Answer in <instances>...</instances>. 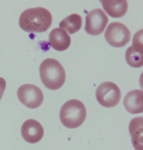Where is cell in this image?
Listing matches in <instances>:
<instances>
[{
    "mask_svg": "<svg viewBox=\"0 0 143 150\" xmlns=\"http://www.w3.org/2000/svg\"><path fill=\"white\" fill-rule=\"evenodd\" d=\"M53 22V16L49 10L44 7L26 9L21 14L19 26L26 32H45Z\"/></svg>",
    "mask_w": 143,
    "mask_h": 150,
    "instance_id": "1",
    "label": "cell"
},
{
    "mask_svg": "<svg viewBox=\"0 0 143 150\" xmlns=\"http://www.w3.org/2000/svg\"><path fill=\"white\" fill-rule=\"evenodd\" d=\"M41 80L49 90L60 89L65 82V70L62 65L54 58H47L41 62L39 68Z\"/></svg>",
    "mask_w": 143,
    "mask_h": 150,
    "instance_id": "2",
    "label": "cell"
},
{
    "mask_svg": "<svg viewBox=\"0 0 143 150\" xmlns=\"http://www.w3.org/2000/svg\"><path fill=\"white\" fill-rule=\"evenodd\" d=\"M85 105L79 100L72 99L66 101L60 111V119L64 126L69 129H76L86 119Z\"/></svg>",
    "mask_w": 143,
    "mask_h": 150,
    "instance_id": "3",
    "label": "cell"
},
{
    "mask_svg": "<svg viewBox=\"0 0 143 150\" xmlns=\"http://www.w3.org/2000/svg\"><path fill=\"white\" fill-rule=\"evenodd\" d=\"M96 99L102 106L112 108L116 106L121 99V91L116 84L105 81L96 89Z\"/></svg>",
    "mask_w": 143,
    "mask_h": 150,
    "instance_id": "4",
    "label": "cell"
},
{
    "mask_svg": "<svg viewBox=\"0 0 143 150\" xmlns=\"http://www.w3.org/2000/svg\"><path fill=\"white\" fill-rule=\"evenodd\" d=\"M105 39L113 47H123L130 41V31L127 26L118 22L110 23L105 30Z\"/></svg>",
    "mask_w": 143,
    "mask_h": 150,
    "instance_id": "5",
    "label": "cell"
},
{
    "mask_svg": "<svg viewBox=\"0 0 143 150\" xmlns=\"http://www.w3.org/2000/svg\"><path fill=\"white\" fill-rule=\"evenodd\" d=\"M17 95L19 101L29 109L38 108L44 100L42 91L32 84H24L21 86L18 90Z\"/></svg>",
    "mask_w": 143,
    "mask_h": 150,
    "instance_id": "6",
    "label": "cell"
},
{
    "mask_svg": "<svg viewBox=\"0 0 143 150\" xmlns=\"http://www.w3.org/2000/svg\"><path fill=\"white\" fill-rule=\"evenodd\" d=\"M108 23V18L102 9H94L86 15L85 31L91 35H101Z\"/></svg>",
    "mask_w": 143,
    "mask_h": 150,
    "instance_id": "7",
    "label": "cell"
},
{
    "mask_svg": "<svg viewBox=\"0 0 143 150\" xmlns=\"http://www.w3.org/2000/svg\"><path fill=\"white\" fill-rule=\"evenodd\" d=\"M142 30L136 33L133 40V45L126 50V61L127 64L134 68H140L143 66Z\"/></svg>",
    "mask_w": 143,
    "mask_h": 150,
    "instance_id": "8",
    "label": "cell"
},
{
    "mask_svg": "<svg viewBox=\"0 0 143 150\" xmlns=\"http://www.w3.org/2000/svg\"><path fill=\"white\" fill-rule=\"evenodd\" d=\"M22 138L28 143L35 144L39 142L44 136L42 125L34 119L26 120L22 124L21 129Z\"/></svg>",
    "mask_w": 143,
    "mask_h": 150,
    "instance_id": "9",
    "label": "cell"
},
{
    "mask_svg": "<svg viewBox=\"0 0 143 150\" xmlns=\"http://www.w3.org/2000/svg\"><path fill=\"white\" fill-rule=\"evenodd\" d=\"M124 107L133 114L141 113L143 111V92L141 90H131L126 93L123 101Z\"/></svg>",
    "mask_w": 143,
    "mask_h": 150,
    "instance_id": "10",
    "label": "cell"
},
{
    "mask_svg": "<svg viewBox=\"0 0 143 150\" xmlns=\"http://www.w3.org/2000/svg\"><path fill=\"white\" fill-rule=\"evenodd\" d=\"M49 44L56 50L63 51L71 44V37L61 28H55L49 33Z\"/></svg>",
    "mask_w": 143,
    "mask_h": 150,
    "instance_id": "11",
    "label": "cell"
},
{
    "mask_svg": "<svg viewBox=\"0 0 143 150\" xmlns=\"http://www.w3.org/2000/svg\"><path fill=\"white\" fill-rule=\"evenodd\" d=\"M103 9L112 18H121L126 15L128 3L126 0H102Z\"/></svg>",
    "mask_w": 143,
    "mask_h": 150,
    "instance_id": "12",
    "label": "cell"
},
{
    "mask_svg": "<svg viewBox=\"0 0 143 150\" xmlns=\"http://www.w3.org/2000/svg\"><path fill=\"white\" fill-rule=\"evenodd\" d=\"M142 117L133 118L129 125L132 144L136 150H142Z\"/></svg>",
    "mask_w": 143,
    "mask_h": 150,
    "instance_id": "13",
    "label": "cell"
},
{
    "mask_svg": "<svg viewBox=\"0 0 143 150\" xmlns=\"http://www.w3.org/2000/svg\"><path fill=\"white\" fill-rule=\"evenodd\" d=\"M83 19L78 14H72L69 15L60 23V28L63 29L69 34H75L79 31L82 27Z\"/></svg>",
    "mask_w": 143,
    "mask_h": 150,
    "instance_id": "14",
    "label": "cell"
},
{
    "mask_svg": "<svg viewBox=\"0 0 143 150\" xmlns=\"http://www.w3.org/2000/svg\"><path fill=\"white\" fill-rule=\"evenodd\" d=\"M6 83L5 79L3 78H0V100H1V98H3V93L6 90Z\"/></svg>",
    "mask_w": 143,
    "mask_h": 150,
    "instance_id": "15",
    "label": "cell"
}]
</instances>
